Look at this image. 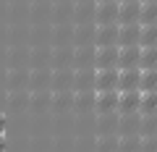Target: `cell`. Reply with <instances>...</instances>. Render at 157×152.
<instances>
[{"instance_id": "1", "label": "cell", "mask_w": 157, "mask_h": 152, "mask_svg": "<svg viewBox=\"0 0 157 152\" xmlns=\"http://www.w3.org/2000/svg\"><path fill=\"white\" fill-rule=\"evenodd\" d=\"M115 92H139V68H118Z\"/></svg>"}, {"instance_id": "2", "label": "cell", "mask_w": 157, "mask_h": 152, "mask_svg": "<svg viewBox=\"0 0 157 152\" xmlns=\"http://www.w3.org/2000/svg\"><path fill=\"white\" fill-rule=\"evenodd\" d=\"M115 68H139V47H118Z\"/></svg>"}, {"instance_id": "3", "label": "cell", "mask_w": 157, "mask_h": 152, "mask_svg": "<svg viewBox=\"0 0 157 152\" xmlns=\"http://www.w3.org/2000/svg\"><path fill=\"white\" fill-rule=\"evenodd\" d=\"M118 47H139V24H126L118 32Z\"/></svg>"}, {"instance_id": "4", "label": "cell", "mask_w": 157, "mask_h": 152, "mask_svg": "<svg viewBox=\"0 0 157 152\" xmlns=\"http://www.w3.org/2000/svg\"><path fill=\"white\" fill-rule=\"evenodd\" d=\"M118 113H136L139 110V92H118V105H115Z\"/></svg>"}, {"instance_id": "5", "label": "cell", "mask_w": 157, "mask_h": 152, "mask_svg": "<svg viewBox=\"0 0 157 152\" xmlns=\"http://www.w3.org/2000/svg\"><path fill=\"white\" fill-rule=\"evenodd\" d=\"M118 68H97V92H115Z\"/></svg>"}, {"instance_id": "6", "label": "cell", "mask_w": 157, "mask_h": 152, "mask_svg": "<svg viewBox=\"0 0 157 152\" xmlns=\"http://www.w3.org/2000/svg\"><path fill=\"white\" fill-rule=\"evenodd\" d=\"M141 115H157V92H139V110Z\"/></svg>"}, {"instance_id": "7", "label": "cell", "mask_w": 157, "mask_h": 152, "mask_svg": "<svg viewBox=\"0 0 157 152\" xmlns=\"http://www.w3.org/2000/svg\"><path fill=\"white\" fill-rule=\"evenodd\" d=\"M157 24V0L155 3H139V26Z\"/></svg>"}, {"instance_id": "8", "label": "cell", "mask_w": 157, "mask_h": 152, "mask_svg": "<svg viewBox=\"0 0 157 152\" xmlns=\"http://www.w3.org/2000/svg\"><path fill=\"white\" fill-rule=\"evenodd\" d=\"M139 92H157V68L139 71Z\"/></svg>"}, {"instance_id": "9", "label": "cell", "mask_w": 157, "mask_h": 152, "mask_svg": "<svg viewBox=\"0 0 157 152\" xmlns=\"http://www.w3.org/2000/svg\"><path fill=\"white\" fill-rule=\"evenodd\" d=\"M118 105V92H97V110L100 113H113Z\"/></svg>"}, {"instance_id": "10", "label": "cell", "mask_w": 157, "mask_h": 152, "mask_svg": "<svg viewBox=\"0 0 157 152\" xmlns=\"http://www.w3.org/2000/svg\"><path fill=\"white\" fill-rule=\"evenodd\" d=\"M157 68V47H139V71Z\"/></svg>"}, {"instance_id": "11", "label": "cell", "mask_w": 157, "mask_h": 152, "mask_svg": "<svg viewBox=\"0 0 157 152\" xmlns=\"http://www.w3.org/2000/svg\"><path fill=\"white\" fill-rule=\"evenodd\" d=\"M139 47H157V24L139 26Z\"/></svg>"}, {"instance_id": "12", "label": "cell", "mask_w": 157, "mask_h": 152, "mask_svg": "<svg viewBox=\"0 0 157 152\" xmlns=\"http://www.w3.org/2000/svg\"><path fill=\"white\" fill-rule=\"evenodd\" d=\"M126 24H139V3H123V8H121V26H126Z\"/></svg>"}, {"instance_id": "13", "label": "cell", "mask_w": 157, "mask_h": 152, "mask_svg": "<svg viewBox=\"0 0 157 152\" xmlns=\"http://www.w3.org/2000/svg\"><path fill=\"white\" fill-rule=\"evenodd\" d=\"M115 58H118V47H100V68H115Z\"/></svg>"}, {"instance_id": "14", "label": "cell", "mask_w": 157, "mask_h": 152, "mask_svg": "<svg viewBox=\"0 0 157 152\" xmlns=\"http://www.w3.org/2000/svg\"><path fill=\"white\" fill-rule=\"evenodd\" d=\"M6 134V115H0V136Z\"/></svg>"}, {"instance_id": "15", "label": "cell", "mask_w": 157, "mask_h": 152, "mask_svg": "<svg viewBox=\"0 0 157 152\" xmlns=\"http://www.w3.org/2000/svg\"><path fill=\"white\" fill-rule=\"evenodd\" d=\"M0 152H6V136H0Z\"/></svg>"}, {"instance_id": "16", "label": "cell", "mask_w": 157, "mask_h": 152, "mask_svg": "<svg viewBox=\"0 0 157 152\" xmlns=\"http://www.w3.org/2000/svg\"><path fill=\"white\" fill-rule=\"evenodd\" d=\"M141 3H155V0H141Z\"/></svg>"}]
</instances>
